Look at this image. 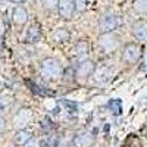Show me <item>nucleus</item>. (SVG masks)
I'll list each match as a JSON object with an SVG mask.
<instances>
[{
  "label": "nucleus",
  "instance_id": "f257e3e1",
  "mask_svg": "<svg viewBox=\"0 0 147 147\" xmlns=\"http://www.w3.org/2000/svg\"><path fill=\"white\" fill-rule=\"evenodd\" d=\"M41 72L49 78H57L62 74V65L55 57H47L41 62Z\"/></svg>",
  "mask_w": 147,
  "mask_h": 147
},
{
  "label": "nucleus",
  "instance_id": "f03ea898",
  "mask_svg": "<svg viewBox=\"0 0 147 147\" xmlns=\"http://www.w3.org/2000/svg\"><path fill=\"white\" fill-rule=\"evenodd\" d=\"M121 24V18L118 15H103L99 19V30L102 34H107V32H113Z\"/></svg>",
  "mask_w": 147,
  "mask_h": 147
},
{
  "label": "nucleus",
  "instance_id": "7ed1b4c3",
  "mask_svg": "<svg viewBox=\"0 0 147 147\" xmlns=\"http://www.w3.org/2000/svg\"><path fill=\"white\" fill-rule=\"evenodd\" d=\"M122 57L127 63H137L141 57V47L136 43L127 44L124 52H122Z\"/></svg>",
  "mask_w": 147,
  "mask_h": 147
},
{
  "label": "nucleus",
  "instance_id": "20e7f679",
  "mask_svg": "<svg viewBox=\"0 0 147 147\" xmlns=\"http://www.w3.org/2000/svg\"><path fill=\"white\" fill-rule=\"evenodd\" d=\"M91 75L94 77V81L100 85H105L106 82L110 81V77H112V68L107 66V65H100L94 68Z\"/></svg>",
  "mask_w": 147,
  "mask_h": 147
},
{
  "label": "nucleus",
  "instance_id": "39448f33",
  "mask_svg": "<svg viewBox=\"0 0 147 147\" xmlns=\"http://www.w3.org/2000/svg\"><path fill=\"white\" fill-rule=\"evenodd\" d=\"M59 15L63 19H71L75 13V0H57V7Z\"/></svg>",
  "mask_w": 147,
  "mask_h": 147
},
{
  "label": "nucleus",
  "instance_id": "423d86ee",
  "mask_svg": "<svg viewBox=\"0 0 147 147\" xmlns=\"http://www.w3.org/2000/svg\"><path fill=\"white\" fill-rule=\"evenodd\" d=\"M94 140H96L94 132L81 131L75 136V138H74V144H75L77 147H91L94 144Z\"/></svg>",
  "mask_w": 147,
  "mask_h": 147
},
{
  "label": "nucleus",
  "instance_id": "0eeeda50",
  "mask_svg": "<svg viewBox=\"0 0 147 147\" xmlns=\"http://www.w3.org/2000/svg\"><path fill=\"white\" fill-rule=\"evenodd\" d=\"M93 71H94V63L91 62V60H88V59L78 62V65L75 68V74H77V77H80V78L90 77L93 74Z\"/></svg>",
  "mask_w": 147,
  "mask_h": 147
},
{
  "label": "nucleus",
  "instance_id": "6e6552de",
  "mask_svg": "<svg viewBox=\"0 0 147 147\" xmlns=\"http://www.w3.org/2000/svg\"><path fill=\"white\" fill-rule=\"evenodd\" d=\"M90 53V46L87 41H78L74 47V59L77 62H81V60H85L88 57Z\"/></svg>",
  "mask_w": 147,
  "mask_h": 147
},
{
  "label": "nucleus",
  "instance_id": "1a4fd4ad",
  "mask_svg": "<svg viewBox=\"0 0 147 147\" xmlns=\"http://www.w3.org/2000/svg\"><path fill=\"white\" fill-rule=\"evenodd\" d=\"M41 38V30H40V25L38 24H31L27 30V34H25V43L28 44H35L38 43Z\"/></svg>",
  "mask_w": 147,
  "mask_h": 147
},
{
  "label": "nucleus",
  "instance_id": "9d476101",
  "mask_svg": "<svg viewBox=\"0 0 147 147\" xmlns=\"http://www.w3.org/2000/svg\"><path fill=\"white\" fill-rule=\"evenodd\" d=\"M132 35L140 41L147 40V22L144 21H137L132 25Z\"/></svg>",
  "mask_w": 147,
  "mask_h": 147
},
{
  "label": "nucleus",
  "instance_id": "9b49d317",
  "mask_svg": "<svg viewBox=\"0 0 147 147\" xmlns=\"http://www.w3.org/2000/svg\"><path fill=\"white\" fill-rule=\"evenodd\" d=\"M12 19H13V22L18 24V25H24V24L28 21V12L22 6H16L13 9V12H12Z\"/></svg>",
  "mask_w": 147,
  "mask_h": 147
},
{
  "label": "nucleus",
  "instance_id": "f8f14e48",
  "mask_svg": "<svg viewBox=\"0 0 147 147\" xmlns=\"http://www.w3.org/2000/svg\"><path fill=\"white\" fill-rule=\"evenodd\" d=\"M32 138V132L28 129H19L15 136H13V143L16 146H25L28 141Z\"/></svg>",
  "mask_w": 147,
  "mask_h": 147
},
{
  "label": "nucleus",
  "instance_id": "ddd939ff",
  "mask_svg": "<svg viewBox=\"0 0 147 147\" xmlns=\"http://www.w3.org/2000/svg\"><path fill=\"white\" fill-rule=\"evenodd\" d=\"M69 38H71V34L65 28H59V30H56L53 32V40L56 43H66Z\"/></svg>",
  "mask_w": 147,
  "mask_h": 147
},
{
  "label": "nucleus",
  "instance_id": "4468645a",
  "mask_svg": "<svg viewBox=\"0 0 147 147\" xmlns=\"http://www.w3.org/2000/svg\"><path fill=\"white\" fill-rule=\"evenodd\" d=\"M107 109L113 115H119L122 112V103H121V100L119 99H112V100L107 103Z\"/></svg>",
  "mask_w": 147,
  "mask_h": 147
},
{
  "label": "nucleus",
  "instance_id": "2eb2a0df",
  "mask_svg": "<svg viewBox=\"0 0 147 147\" xmlns=\"http://www.w3.org/2000/svg\"><path fill=\"white\" fill-rule=\"evenodd\" d=\"M134 10L140 15H147V0H134Z\"/></svg>",
  "mask_w": 147,
  "mask_h": 147
},
{
  "label": "nucleus",
  "instance_id": "dca6fc26",
  "mask_svg": "<svg viewBox=\"0 0 147 147\" xmlns=\"http://www.w3.org/2000/svg\"><path fill=\"white\" fill-rule=\"evenodd\" d=\"M40 147H57V138L56 137H46L40 141Z\"/></svg>",
  "mask_w": 147,
  "mask_h": 147
},
{
  "label": "nucleus",
  "instance_id": "f3484780",
  "mask_svg": "<svg viewBox=\"0 0 147 147\" xmlns=\"http://www.w3.org/2000/svg\"><path fill=\"white\" fill-rule=\"evenodd\" d=\"M41 6L47 10H53L57 7V0H41Z\"/></svg>",
  "mask_w": 147,
  "mask_h": 147
},
{
  "label": "nucleus",
  "instance_id": "a211bd4d",
  "mask_svg": "<svg viewBox=\"0 0 147 147\" xmlns=\"http://www.w3.org/2000/svg\"><path fill=\"white\" fill-rule=\"evenodd\" d=\"M41 128H43L44 131H50V129L53 128V124H52V121L49 119V118H44V119L41 121Z\"/></svg>",
  "mask_w": 147,
  "mask_h": 147
},
{
  "label": "nucleus",
  "instance_id": "6ab92c4d",
  "mask_svg": "<svg viewBox=\"0 0 147 147\" xmlns=\"http://www.w3.org/2000/svg\"><path fill=\"white\" fill-rule=\"evenodd\" d=\"M10 103V100H9V97H0V110H3L5 107H7V105Z\"/></svg>",
  "mask_w": 147,
  "mask_h": 147
},
{
  "label": "nucleus",
  "instance_id": "aec40b11",
  "mask_svg": "<svg viewBox=\"0 0 147 147\" xmlns=\"http://www.w3.org/2000/svg\"><path fill=\"white\" fill-rule=\"evenodd\" d=\"M85 6H87L85 0H75V9H78V10H84Z\"/></svg>",
  "mask_w": 147,
  "mask_h": 147
},
{
  "label": "nucleus",
  "instance_id": "412c9836",
  "mask_svg": "<svg viewBox=\"0 0 147 147\" xmlns=\"http://www.w3.org/2000/svg\"><path fill=\"white\" fill-rule=\"evenodd\" d=\"M6 129V121L3 118H0V132H3Z\"/></svg>",
  "mask_w": 147,
  "mask_h": 147
},
{
  "label": "nucleus",
  "instance_id": "4be33fe9",
  "mask_svg": "<svg viewBox=\"0 0 147 147\" xmlns=\"http://www.w3.org/2000/svg\"><path fill=\"white\" fill-rule=\"evenodd\" d=\"M12 3H16V5H21V3H24L25 0H10Z\"/></svg>",
  "mask_w": 147,
  "mask_h": 147
}]
</instances>
